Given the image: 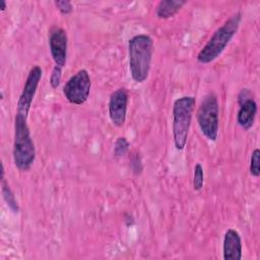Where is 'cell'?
<instances>
[{
  "instance_id": "cell-1",
  "label": "cell",
  "mask_w": 260,
  "mask_h": 260,
  "mask_svg": "<svg viewBox=\"0 0 260 260\" xmlns=\"http://www.w3.org/2000/svg\"><path fill=\"white\" fill-rule=\"evenodd\" d=\"M153 42L147 35H136L129 40L128 56L130 73L135 82L145 81L149 74Z\"/></svg>"
},
{
  "instance_id": "cell-2",
  "label": "cell",
  "mask_w": 260,
  "mask_h": 260,
  "mask_svg": "<svg viewBox=\"0 0 260 260\" xmlns=\"http://www.w3.org/2000/svg\"><path fill=\"white\" fill-rule=\"evenodd\" d=\"M242 19L241 12L233 14L226 19L211 36L206 45L199 51L197 55L198 62L207 64L215 60L225 49L232 38L237 32Z\"/></svg>"
},
{
  "instance_id": "cell-3",
  "label": "cell",
  "mask_w": 260,
  "mask_h": 260,
  "mask_svg": "<svg viewBox=\"0 0 260 260\" xmlns=\"http://www.w3.org/2000/svg\"><path fill=\"white\" fill-rule=\"evenodd\" d=\"M26 120L27 118L20 114H16L14 119L13 160L20 171H27L36 157V148Z\"/></svg>"
},
{
  "instance_id": "cell-4",
  "label": "cell",
  "mask_w": 260,
  "mask_h": 260,
  "mask_svg": "<svg viewBox=\"0 0 260 260\" xmlns=\"http://www.w3.org/2000/svg\"><path fill=\"white\" fill-rule=\"evenodd\" d=\"M194 106H195V99L191 95H185V96L179 98L174 102L173 135H174V143L178 150H182L185 148Z\"/></svg>"
},
{
  "instance_id": "cell-5",
  "label": "cell",
  "mask_w": 260,
  "mask_h": 260,
  "mask_svg": "<svg viewBox=\"0 0 260 260\" xmlns=\"http://www.w3.org/2000/svg\"><path fill=\"white\" fill-rule=\"evenodd\" d=\"M218 102L213 92L205 95L197 111V122L203 135L215 141L218 136Z\"/></svg>"
},
{
  "instance_id": "cell-6",
  "label": "cell",
  "mask_w": 260,
  "mask_h": 260,
  "mask_svg": "<svg viewBox=\"0 0 260 260\" xmlns=\"http://www.w3.org/2000/svg\"><path fill=\"white\" fill-rule=\"evenodd\" d=\"M90 77L85 69L77 71L63 86V93L69 103L80 106L86 102L90 91Z\"/></svg>"
},
{
  "instance_id": "cell-7",
  "label": "cell",
  "mask_w": 260,
  "mask_h": 260,
  "mask_svg": "<svg viewBox=\"0 0 260 260\" xmlns=\"http://www.w3.org/2000/svg\"><path fill=\"white\" fill-rule=\"evenodd\" d=\"M42 68L38 65L34 66L26 77L24 86L22 88V91L19 95L18 102H17V110H16V114H20L24 117L27 118L34 96L36 94L38 85L41 81L42 78Z\"/></svg>"
},
{
  "instance_id": "cell-8",
  "label": "cell",
  "mask_w": 260,
  "mask_h": 260,
  "mask_svg": "<svg viewBox=\"0 0 260 260\" xmlns=\"http://www.w3.org/2000/svg\"><path fill=\"white\" fill-rule=\"evenodd\" d=\"M128 104V92L124 87H120L112 92L109 100V116L112 123L121 127L126 120Z\"/></svg>"
},
{
  "instance_id": "cell-9",
  "label": "cell",
  "mask_w": 260,
  "mask_h": 260,
  "mask_svg": "<svg viewBox=\"0 0 260 260\" xmlns=\"http://www.w3.org/2000/svg\"><path fill=\"white\" fill-rule=\"evenodd\" d=\"M49 46L56 66L63 68L67 58V35L61 27H53L49 34Z\"/></svg>"
},
{
  "instance_id": "cell-10",
  "label": "cell",
  "mask_w": 260,
  "mask_h": 260,
  "mask_svg": "<svg viewBox=\"0 0 260 260\" xmlns=\"http://www.w3.org/2000/svg\"><path fill=\"white\" fill-rule=\"evenodd\" d=\"M222 252L224 260H240L242 258V241L236 230L229 229L225 232Z\"/></svg>"
},
{
  "instance_id": "cell-11",
  "label": "cell",
  "mask_w": 260,
  "mask_h": 260,
  "mask_svg": "<svg viewBox=\"0 0 260 260\" xmlns=\"http://www.w3.org/2000/svg\"><path fill=\"white\" fill-rule=\"evenodd\" d=\"M240 109L237 115L238 124L244 129L249 130L253 124L257 113V104L253 98H250L239 104Z\"/></svg>"
},
{
  "instance_id": "cell-12",
  "label": "cell",
  "mask_w": 260,
  "mask_h": 260,
  "mask_svg": "<svg viewBox=\"0 0 260 260\" xmlns=\"http://www.w3.org/2000/svg\"><path fill=\"white\" fill-rule=\"evenodd\" d=\"M184 0H162L158 2L155 8V14L158 18H170L174 16L184 5Z\"/></svg>"
},
{
  "instance_id": "cell-13",
  "label": "cell",
  "mask_w": 260,
  "mask_h": 260,
  "mask_svg": "<svg viewBox=\"0 0 260 260\" xmlns=\"http://www.w3.org/2000/svg\"><path fill=\"white\" fill-rule=\"evenodd\" d=\"M1 187H2V194H3V198L5 200V202L7 203L8 207L11 209L12 212L17 213L19 211V206L18 203L15 199V196L12 192V190L10 189L8 183L6 182L5 178H4V169L2 166V177H1Z\"/></svg>"
},
{
  "instance_id": "cell-14",
  "label": "cell",
  "mask_w": 260,
  "mask_h": 260,
  "mask_svg": "<svg viewBox=\"0 0 260 260\" xmlns=\"http://www.w3.org/2000/svg\"><path fill=\"white\" fill-rule=\"evenodd\" d=\"M204 182V174H203V168L200 164H196L194 168V174H193V189L195 191H199L203 187Z\"/></svg>"
},
{
  "instance_id": "cell-15",
  "label": "cell",
  "mask_w": 260,
  "mask_h": 260,
  "mask_svg": "<svg viewBox=\"0 0 260 260\" xmlns=\"http://www.w3.org/2000/svg\"><path fill=\"white\" fill-rule=\"evenodd\" d=\"M129 148V142L125 137H118L114 144V155L116 157H121L126 154Z\"/></svg>"
},
{
  "instance_id": "cell-16",
  "label": "cell",
  "mask_w": 260,
  "mask_h": 260,
  "mask_svg": "<svg viewBox=\"0 0 260 260\" xmlns=\"http://www.w3.org/2000/svg\"><path fill=\"white\" fill-rule=\"evenodd\" d=\"M260 150L258 148L254 149L251 154V160H250V174L254 177H259L260 175Z\"/></svg>"
},
{
  "instance_id": "cell-17",
  "label": "cell",
  "mask_w": 260,
  "mask_h": 260,
  "mask_svg": "<svg viewBox=\"0 0 260 260\" xmlns=\"http://www.w3.org/2000/svg\"><path fill=\"white\" fill-rule=\"evenodd\" d=\"M61 77H62V68L59 66H54L51 72L50 76V84L52 88H57L61 82Z\"/></svg>"
},
{
  "instance_id": "cell-18",
  "label": "cell",
  "mask_w": 260,
  "mask_h": 260,
  "mask_svg": "<svg viewBox=\"0 0 260 260\" xmlns=\"http://www.w3.org/2000/svg\"><path fill=\"white\" fill-rule=\"evenodd\" d=\"M55 5L62 14H69L72 11V4L70 1H55Z\"/></svg>"
},
{
  "instance_id": "cell-19",
  "label": "cell",
  "mask_w": 260,
  "mask_h": 260,
  "mask_svg": "<svg viewBox=\"0 0 260 260\" xmlns=\"http://www.w3.org/2000/svg\"><path fill=\"white\" fill-rule=\"evenodd\" d=\"M131 167H132V170H133V173L135 175H138L141 173V170H142V166H141V161H140V157L139 155H135L132 159V162H131Z\"/></svg>"
},
{
  "instance_id": "cell-20",
  "label": "cell",
  "mask_w": 260,
  "mask_h": 260,
  "mask_svg": "<svg viewBox=\"0 0 260 260\" xmlns=\"http://www.w3.org/2000/svg\"><path fill=\"white\" fill-rule=\"evenodd\" d=\"M125 223L127 226L132 225L134 223V218L129 213H126V215H125Z\"/></svg>"
},
{
  "instance_id": "cell-21",
  "label": "cell",
  "mask_w": 260,
  "mask_h": 260,
  "mask_svg": "<svg viewBox=\"0 0 260 260\" xmlns=\"http://www.w3.org/2000/svg\"><path fill=\"white\" fill-rule=\"evenodd\" d=\"M5 8H6V2L4 0H1L0 1V9H1V11H4Z\"/></svg>"
}]
</instances>
